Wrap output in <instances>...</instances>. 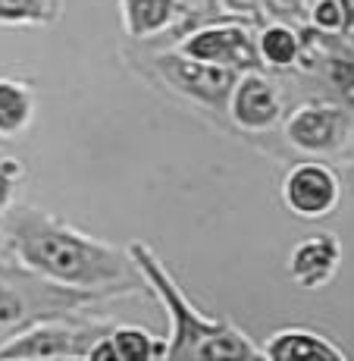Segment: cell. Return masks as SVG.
<instances>
[{
	"label": "cell",
	"instance_id": "7402d4cb",
	"mask_svg": "<svg viewBox=\"0 0 354 361\" xmlns=\"http://www.w3.org/2000/svg\"><path fill=\"white\" fill-rule=\"evenodd\" d=\"M339 10L345 19V35H354V0H339Z\"/></svg>",
	"mask_w": 354,
	"mask_h": 361
},
{
	"label": "cell",
	"instance_id": "2e32d148",
	"mask_svg": "<svg viewBox=\"0 0 354 361\" xmlns=\"http://www.w3.org/2000/svg\"><path fill=\"white\" fill-rule=\"evenodd\" d=\"M60 19V0H0V25H51Z\"/></svg>",
	"mask_w": 354,
	"mask_h": 361
},
{
	"label": "cell",
	"instance_id": "5b68a950",
	"mask_svg": "<svg viewBox=\"0 0 354 361\" xmlns=\"http://www.w3.org/2000/svg\"><path fill=\"white\" fill-rule=\"evenodd\" d=\"M176 51L185 54V57L204 60V63L229 66V69H235V73L260 69L254 29L245 19H217V23L198 25V29H191L179 41Z\"/></svg>",
	"mask_w": 354,
	"mask_h": 361
},
{
	"label": "cell",
	"instance_id": "ffe728a7",
	"mask_svg": "<svg viewBox=\"0 0 354 361\" xmlns=\"http://www.w3.org/2000/svg\"><path fill=\"white\" fill-rule=\"evenodd\" d=\"M85 358L88 361H116V349H113V343H110V333H101V336L88 345Z\"/></svg>",
	"mask_w": 354,
	"mask_h": 361
},
{
	"label": "cell",
	"instance_id": "7c38bea8",
	"mask_svg": "<svg viewBox=\"0 0 354 361\" xmlns=\"http://www.w3.org/2000/svg\"><path fill=\"white\" fill-rule=\"evenodd\" d=\"M120 10L126 35L138 41H148L170 29H179V19L185 16L179 0H120Z\"/></svg>",
	"mask_w": 354,
	"mask_h": 361
},
{
	"label": "cell",
	"instance_id": "603a6c76",
	"mask_svg": "<svg viewBox=\"0 0 354 361\" xmlns=\"http://www.w3.org/2000/svg\"><path fill=\"white\" fill-rule=\"evenodd\" d=\"M6 252H10V248H6V235H4V226H0V258H4Z\"/></svg>",
	"mask_w": 354,
	"mask_h": 361
},
{
	"label": "cell",
	"instance_id": "d6986e66",
	"mask_svg": "<svg viewBox=\"0 0 354 361\" xmlns=\"http://www.w3.org/2000/svg\"><path fill=\"white\" fill-rule=\"evenodd\" d=\"M23 176H25V166L19 164V157H0V217L13 207V198H16Z\"/></svg>",
	"mask_w": 354,
	"mask_h": 361
},
{
	"label": "cell",
	"instance_id": "5bb4252c",
	"mask_svg": "<svg viewBox=\"0 0 354 361\" xmlns=\"http://www.w3.org/2000/svg\"><path fill=\"white\" fill-rule=\"evenodd\" d=\"M254 44H258V57L263 66L289 69L298 63V54H301V32L286 23H267L254 35Z\"/></svg>",
	"mask_w": 354,
	"mask_h": 361
},
{
	"label": "cell",
	"instance_id": "ac0fdd59",
	"mask_svg": "<svg viewBox=\"0 0 354 361\" xmlns=\"http://www.w3.org/2000/svg\"><path fill=\"white\" fill-rule=\"evenodd\" d=\"M260 10L270 16V23L286 25H308V0H258Z\"/></svg>",
	"mask_w": 354,
	"mask_h": 361
},
{
	"label": "cell",
	"instance_id": "44dd1931",
	"mask_svg": "<svg viewBox=\"0 0 354 361\" xmlns=\"http://www.w3.org/2000/svg\"><path fill=\"white\" fill-rule=\"evenodd\" d=\"M229 0H179L185 13H223Z\"/></svg>",
	"mask_w": 354,
	"mask_h": 361
},
{
	"label": "cell",
	"instance_id": "8fae6325",
	"mask_svg": "<svg viewBox=\"0 0 354 361\" xmlns=\"http://www.w3.org/2000/svg\"><path fill=\"white\" fill-rule=\"evenodd\" d=\"M263 358L270 361H295V358H320V361H345L348 352L314 327H282L270 333L260 345Z\"/></svg>",
	"mask_w": 354,
	"mask_h": 361
},
{
	"label": "cell",
	"instance_id": "277c9868",
	"mask_svg": "<svg viewBox=\"0 0 354 361\" xmlns=\"http://www.w3.org/2000/svg\"><path fill=\"white\" fill-rule=\"evenodd\" d=\"M282 135L304 157H329L348 145L351 114L342 104L308 101L295 107L282 123Z\"/></svg>",
	"mask_w": 354,
	"mask_h": 361
},
{
	"label": "cell",
	"instance_id": "4fadbf2b",
	"mask_svg": "<svg viewBox=\"0 0 354 361\" xmlns=\"http://www.w3.org/2000/svg\"><path fill=\"white\" fill-rule=\"evenodd\" d=\"M34 107H38V98H34L32 82L0 75V138L23 135L34 120Z\"/></svg>",
	"mask_w": 354,
	"mask_h": 361
},
{
	"label": "cell",
	"instance_id": "e0dca14e",
	"mask_svg": "<svg viewBox=\"0 0 354 361\" xmlns=\"http://www.w3.org/2000/svg\"><path fill=\"white\" fill-rule=\"evenodd\" d=\"M308 25L320 35H345V19L339 10V0H310Z\"/></svg>",
	"mask_w": 354,
	"mask_h": 361
},
{
	"label": "cell",
	"instance_id": "cb8c5ba5",
	"mask_svg": "<svg viewBox=\"0 0 354 361\" xmlns=\"http://www.w3.org/2000/svg\"><path fill=\"white\" fill-rule=\"evenodd\" d=\"M308 4H310V0H308Z\"/></svg>",
	"mask_w": 354,
	"mask_h": 361
},
{
	"label": "cell",
	"instance_id": "9a60e30c",
	"mask_svg": "<svg viewBox=\"0 0 354 361\" xmlns=\"http://www.w3.org/2000/svg\"><path fill=\"white\" fill-rule=\"evenodd\" d=\"M110 343L116 349V361H154L166 358V339L154 336L148 327L138 324H116L110 327Z\"/></svg>",
	"mask_w": 354,
	"mask_h": 361
},
{
	"label": "cell",
	"instance_id": "6da1fadb",
	"mask_svg": "<svg viewBox=\"0 0 354 361\" xmlns=\"http://www.w3.org/2000/svg\"><path fill=\"white\" fill-rule=\"evenodd\" d=\"M4 217L6 248L32 276L79 293H129L126 283L135 264L126 248L75 230L38 204L10 207Z\"/></svg>",
	"mask_w": 354,
	"mask_h": 361
},
{
	"label": "cell",
	"instance_id": "3957f363",
	"mask_svg": "<svg viewBox=\"0 0 354 361\" xmlns=\"http://www.w3.org/2000/svg\"><path fill=\"white\" fill-rule=\"evenodd\" d=\"M101 333V324H69L63 317H38L0 343V358H85V349Z\"/></svg>",
	"mask_w": 354,
	"mask_h": 361
},
{
	"label": "cell",
	"instance_id": "8992f818",
	"mask_svg": "<svg viewBox=\"0 0 354 361\" xmlns=\"http://www.w3.org/2000/svg\"><path fill=\"white\" fill-rule=\"evenodd\" d=\"M154 69L172 92L185 94L189 101L204 104V107H210V110H220V114H226L229 94H232L235 79H239L235 69L185 57L176 47H172L170 54L154 57Z\"/></svg>",
	"mask_w": 354,
	"mask_h": 361
},
{
	"label": "cell",
	"instance_id": "52a82bcc",
	"mask_svg": "<svg viewBox=\"0 0 354 361\" xmlns=\"http://www.w3.org/2000/svg\"><path fill=\"white\" fill-rule=\"evenodd\" d=\"M342 201L339 173L323 161L295 164L282 179V204L301 220H323Z\"/></svg>",
	"mask_w": 354,
	"mask_h": 361
},
{
	"label": "cell",
	"instance_id": "ba28073f",
	"mask_svg": "<svg viewBox=\"0 0 354 361\" xmlns=\"http://www.w3.org/2000/svg\"><path fill=\"white\" fill-rule=\"evenodd\" d=\"M229 120L241 132H270L282 123V98L260 69L239 73L226 104Z\"/></svg>",
	"mask_w": 354,
	"mask_h": 361
},
{
	"label": "cell",
	"instance_id": "7a4b0ae2",
	"mask_svg": "<svg viewBox=\"0 0 354 361\" xmlns=\"http://www.w3.org/2000/svg\"><path fill=\"white\" fill-rule=\"evenodd\" d=\"M132 264H135L138 276L151 286V293L160 298V305L166 308L170 317V333H166V358H179V361H201V349L210 343L217 333H223L229 327V321L223 317H210L182 293L172 274L160 264V258L154 255V248L144 242H132L126 248Z\"/></svg>",
	"mask_w": 354,
	"mask_h": 361
},
{
	"label": "cell",
	"instance_id": "9c48e42d",
	"mask_svg": "<svg viewBox=\"0 0 354 361\" xmlns=\"http://www.w3.org/2000/svg\"><path fill=\"white\" fill-rule=\"evenodd\" d=\"M47 286H51V283H44L32 298L25 289H19L16 283L0 280V343H4L6 336H13L16 330H23L25 324L38 321V317H47L57 308L72 311L75 305H88V302H94V298H101L97 293H79V289H63V286L47 298H41V293H44Z\"/></svg>",
	"mask_w": 354,
	"mask_h": 361
},
{
	"label": "cell",
	"instance_id": "30bf717a",
	"mask_svg": "<svg viewBox=\"0 0 354 361\" xmlns=\"http://www.w3.org/2000/svg\"><path fill=\"white\" fill-rule=\"evenodd\" d=\"M342 264V242L336 233H314L301 239L289 255V276L301 289H323Z\"/></svg>",
	"mask_w": 354,
	"mask_h": 361
}]
</instances>
